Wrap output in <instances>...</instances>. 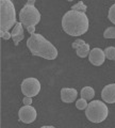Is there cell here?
<instances>
[{"label":"cell","instance_id":"cell-1","mask_svg":"<svg viewBox=\"0 0 115 128\" xmlns=\"http://www.w3.org/2000/svg\"><path fill=\"white\" fill-rule=\"evenodd\" d=\"M90 27V20L84 12L70 10L62 18V28L68 35L80 36L86 33Z\"/></svg>","mask_w":115,"mask_h":128},{"label":"cell","instance_id":"cell-2","mask_svg":"<svg viewBox=\"0 0 115 128\" xmlns=\"http://www.w3.org/2000/svg\"><path fill=\"white\" fill-rule=\"evenodd\" d=\"M27 47L30 52L36 57H42L47 60H54L58 57V49L42 34H31L27 41Z\"/></svg>","mask_w":115,"mask_h":128},{"label":"cell","instance_id":"cell-3","mask_svg":"<svg viewBox=\"0 0 115 128\" xmlns=\"http://www.w3.org/2000/svg\"><path fill=\"white\" fill-rule=\"evenodd\" d=\"M13 25H16V12L13 2L10 0L0 1V30L1 33L9 32Z\"/></svg>","mask_w":115,"mask_h":128},{"label":"cell","instance_id":"cell-4","mask_svg":"<svg viewBox=\"0 0 115 128\" xmlns=\"http://www.w3.org/2000/svg\"><path fill=\"white\" fill-rule=\"evenodd\" d=\"M109 114L108 107L100 100H93L88 105L85 109V115L92 123H101L107 118Z\"/></svg>","mask_w":115,"mask_h":128},{"label":"cell","instance_id":"cell-5","mask_svg":"<svg viewBox=\"0 0 115 128\" xmlns=\"http://www.w3.org/2000/svg\"><path fill=\"white\" fill-rule=\"evenodd\" d=\"M19 19L22 26L27 29L29 27H35L41 20V13L33 4H25L19 12Z\"/></svg>","mask_w":115,"mask_h":128},{"label":"cell","instance_id":"cell-6","mask_svg":"<svg viewBox=\"0 0 115 128\" xmlns=\"http://www.w3.org/2000/svg\"><path fill=\"white\" fill-rule=\"evenodd\" d=\"M41 91V83L36 78H27L21 83V92L27 97H34Z\"/></svg>","mask_w":115,"mask_h":128},{"label":"cell","instance_id":"cell-7","mask_svg":"<svg viewBox=\"0 0 115 128\" xmlns=\"http://www.w3.org/2000/svg\"><path fill=\"white\" fill-rule=\"evenodd\" d=\"M18 116L22 123L31 124L36 118V110H35L33 107H31V105H25L19 109Z\"/></svg>","mask_w":115,"mask_h":128},{"label":"cell","instance_id":"cell-8","mask_svg":"<svg viewBox=\"0 0 115 128\" xmlns=\"http://www.w3.org/2000/svg\"><path fill=\"white\" fill-rule=\"evenodd\" d=\"M89 60H90V62L95 66L102 65L104 62H105V60H106L105 51L102 49H100V48H93V49L90 51Z\"/></svg>","mask_w":115,"mask_h":128},{"label":"cell","instance_id":"cell-9","mask_svg":"<svg viewBox=\"0 0 115 128\" xmlns=\"http://www.w3.org/2000/svg\"><path fill=\"white\" fill-rule=\"evenodd\" d=\"M101 98L108 104L115 102V83H111L104 88L101 91Z\"/></svg>","mask_w":115,"mask_h":128},{"label":"cell","instance_id":"cell-10","mask_svg":"<svg viewBox=\"0 0 115 128\" xmlns=\"http://www.w3.org/2000/svg\"><path fill=\"white\" fill-rule=\"evenodd\" d=\"M78 95L77 90L70 89V88H63L61 90V99L66 104H70L76 100Z\"/></svg>","mask_w":115,"mask_h":128},{"label":"cell","instance_id":"cell-11","mask_svg":"<svg viewBox=\"0 0 115 128\" xmlns=\"http://www.w3.org/2000/svg\"><path fill=\"white\" fill-rule=\"evenodd\" d=\"M11 35L14 41V44L17 46L18 43L23 40V28L21 22H16V25H15V27L11 32Z\"/></svg>","mask_w":115,"mask_h":128},{"label":"cell","instance_id":"cell-12","mask_svg":"<svg viewBox=\"0 0 115 128\" xmlns=\"http://www.w3.org/2000/svg\"><path fill=\"white\" fill-rule=\"evenodd\" d=\"M80 95H81V98H84L86 100H91V99L94 98V96H95V91H94L93 88L85 86L81 90Z\"/></svg>","mask_w":115,"mask_h":128},{"label":"cell","instance_id":"cell-13","mask_svg":"<svg viewBox=\"0 0 115 128\" xmlns=\"http://www.w3.org/2000/svg\"><path fill=\"white\" fill-rule=\"evenodd\" d=\"M76 52H77V56L80 58H85L88 57L90 54V45L88 43H84L82 46H80L79 48L76 49Z\"/></svg>","mask_w":115,"mask_h":128},{"label":"cell","instance_id":"cell-14","mask_svg":"<svg viewBox=\"0 0 115 128\" xmlns=\"http://www.w3.org/2000/svg\"><path fill=\"white\" fill-rule=\"evenodd\" d=\"M105 51V54L107 59L109 60H115V47H107L106 49L104 50Z\"/></svg>","mask_w":115,"mask_h":128},{"label":"cell","instance_id":"cell-15","mask_svg":"<svg viewBox=\"0 0 115 128\" xmlns=\"http://www.w3.org/2000/svg\"><path fill=\"white\" fill-rule=\"evenodd\" d=\"M105 38H115V27H109L104 32Z\"/></svg>","mask_w":115,"mask_h":128},{"label":"cell","instance_id":"cell-16","mask_svg":"<svg viewBox=\"0 0 115 128\" xmlns=\"http://www.w3.org/2000/svg\"><path fill=\"white\" fill-rule=\"evenodd\" d=\"M88 100L84 98H80V99H78L77 102H76V107L78 108L79 110H84L86 109V107H88V102H86Z\"/></svg>","mask_w":115,"mask_h":128},{"label":"cell","instance_id":"cell-17","mask_svg":"<svg viewBox=\"0 0 115 128\" xmlns=\"http://www.w3.org/2000/svg\"><path fill=\"white\" fill-rule=\"evenodd\" d=\"M108 17H109V19H110V22H113L114 25H115V4H113L112 6L110 8Z\"/></svg>","mask_w":115,"mask_h":128},{"label":"cell","instance_id":"cell-18","mask_svg":"<svg viewBox=\"0 0 115 128\" xmlns=\"http://www.w3.org/2000/svg\"><path fill=\"white\" fill-rule=\"evenodd\" d=\"M71 10L80 11V12H85V11H86V6L83 4V2H78L77 4L73 6V9H71Z\"/></svg>","mask_w":115,"mask_h":128},{"label":"cell","instance_id":"cell-19","mask_svg":"<svg viewBox=\"0 0 115 128\" xmlns=\"http://www.w3.org/2000/svg\"><path fill=\"white\" fill-rule=\"evenodd\" d=\"M84 43H85V42L83 41V40H81V38H78V40H76V41H75V42L73 43V45H71V47L75 48V49H77V48H79L80 46H82Z\"/></svg>","mask_w":115,"mask_h":128},{"label":"cell","instance_id":"cell-20","mask_svg":"<svg viewBox=\"0 0 115 128\" xmlns=\"http://www.w3.org/2000/svg\"><path fill=\"white\" fill-rule=\"evenodd\" d=\"M1 38L4 40H9V38H12V35L9 32H4V33H1Z\"/></svg>","mask_w":115,"mask_h":128},{"label":"cell","instance_id":"cell-21","mask_svg":"<svg viewBox=\"0 0 115 128\" xmlns=\"http://www.w3.org/2000/svg\"><path fill=\"white\" fill-rule=\"evenodd\" d=\"M23 105H31V102H32V99H31V97H27L26 96V98H23Z\"/></svg>","mask_w":115,"mask_h":128},{"label":"cell","instance_id":"cell-22","mask_svg":"<svg viewBox=\"0 0 115 128\" xmlns=\"http://www.w3.org/2000/svg\"><path fill=\"white\" fill-rule=\"evenodd\" d=\"M27 30L29 31V33H30V34H33V33H34V30H35V27H29Z\"/></svg>","mask_w":115,"mask_h":128}]
</instances>
